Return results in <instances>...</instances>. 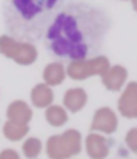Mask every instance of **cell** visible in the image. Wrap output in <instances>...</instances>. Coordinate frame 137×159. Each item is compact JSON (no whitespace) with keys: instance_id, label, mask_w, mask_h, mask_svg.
Wrapping results in <instances>:
<instances>
[{"instance_id":"obj_3","label":"cell","mask_w":137,"mask_h":159,"mask_svg":"<svg viewBox=\"0 0 137 159\" xmlns=\"http://www.w3.org/2000/svg\"><path fill=\"white\" fill-rule=\"evenodd\" d=\"M82 150V136L77 130H66L63 134L51 136L46 142V153L52 159L73 158Z\"/></svg>"},{"instance_id":"obj_19","label":"cell","mask_w":137,"mask_h":159,"mask_svg":"<svg viewBox=\"0 0 137 159\" xmlns=\"http://www.w3.org/2000/svg\"><path fill=\"white\" fill-rule=\"evenodd\" d=\"M133 6H134V9L137 11V0H133Z\"/></svg>"},{"instance_id":"obj_15","label":"cell","mask_w":137,"mask_h":159,"mask_svg":"<svg viewBox=\"0 0 137 159\" xmlns=\"http://www.w3.org/2000/svg\"><path fill=\"white\" fill-rule=\"evenodd\" d=\"M46 120L52 127H60V125H63L68 120V114H66V111L62 107L59 105L48 107V110H46Z\"/></svg>"},{"instance_id":"obj_9","label":"cell","mask_w":137,"mask_h":159,"mask_svg":"<svg viewBox=\"0 0 137 159\" xmlns=\"http://www.w3.org/2000/svg\"><path fill=\"white\" fill-rule=\"evenodd\" d=\"M86 153L90 158L102 159L106 158L109 153V145L103 136H99L95 133H91L86 136Z\"/></svg>"},{"instance_id":"obj_14","label":"cell","mask_w":137,"mask_h":159,"mask_svg":"<svg viewBox=\"0 0 137 159\" xmlns=\"http://www.w3.org/2000/svg\"><path fill=\"white\" fill-rule=\"evenodd\" d=\"M28 131H29L28 124H15V122L8 120L3 125V134L9 141H20L22 138L28 134Z\"/></svg>"},{"instance_id":"obj_4","label":"cell","mask_w":137,"mask_h":159,"mask_svg":"<svg viewBox=\"0 0 137 159\" xmlns=\"http://www.w3.org/2000/svg\"><path fill=\"white\" fill-rule=\"evenodd\" d=\"M0 53L19 65H31L37 59V50L29 42H17L9 36H0Z\"/></svg>"},{"instance_id":"obj_7","label":"cell","mask_w":137,"mask_h":159,"mask_svg":"<svg viewBox=\"0 0 137 159\" xmlns=\"http://www.w3.org/2000/svg\"><path fill=\"white\" fill-rule=\"evenodd\" d=\"M91 128L103 131L106 134H113L117 130V116H116V113L111 108H108V107L99 108L95 111V114H94Z\"/></svg>"},{"instance_id":"obj_18","label":"cell","mask_w":137,"mask_h":159,"mask_svg":"<svg viewBox=\"0 0 137 159\" xmlns=\"http://www.w3.org/2000/svg\"><path fill=\"white\" fill-rule=\"evenodd\" d=\"M19 155L14 152V150H5L0 153V159H17Z\"/></svg>"},{"instance_id":"obj_17","label":"cell","mask_w":137,"mask_h":159,"mask_svg":"<svg viewBox=\"0 0 137 159\" xmlns=\"http://www.w3.org/2000/svg\"><path fill=\"white\" fill-rule=\"evenodd\" d=\"M125 142H126L128 148H130L133 153H137V128H131V130L126 133Z\"/></svg>"},{"instance_id":"obj_16","label":"cell","mask_w":137,"mask_h":159,"mask_svg":"<svg viewBox=\"0 0 137 159\" xmlns=\"http://www.w3.org/2000/svg\"><path fill=\"white\" fill-rule=\"evenodd\" d=\"M42 152V142L37 138H29L23 144V153L26 158H37Z\"/></svg>"},{"instance_id":"obj_6","label":"cell","mask_w":137,"mask_h":159,"mask_svg":"<svg viewBox=\"0 0 137 159\" xmlns=\"http://www.w3.org/2000/svg\"><path fill=\"white\" fill-rule=\"evenodd\" d=\"M117 107L123 117L137 119V82L128 84L117 102Z\"/></svg>"},{"instance_id":"obj_1","label":"cell","mask_w":137,"mask_h":159,"mask_svg":"<svg viewBox=\"0 0 137 159\" xmlns=\"http://www.w3.org/2000/svg\"><path fill=\"white\" fill-rule=\"evenodd\" d=\"M108 30L106 17L88 5L73 3L55 14L45 36L46 47L54 56L86 59L102 43Z\"/></svg>"},{"instance_id":"obj_10","label":"cell","mask_w":137,"mask_h":159,"mask_svg":"<svg viewBox=\"0 0 137 159\" xmlns=\"http://www.w3.org/2000/svg\"><path fill=\"white\" fill-rule=\"evenodd\" d=\"M8 114V120L15 122V124H28L33 117V111L29 105L23 101H15L6 110Z\"/></svg>"},{"instance_id":"obj_11","label":"cell","mask_w":137,"mask_h":159,"mask_svg":"<svg viewBox=\"0 0 137 159\" xmlns=\"http://www.w3.org/2000/svg\"><path fill=\"white\" fill-rule=\"evenodd\" d=\"M86 99H88V96H86L85 90H82V88H73V90H68L65 93L63 104H65V107L69 111L77 113V111H80L85 107Z\"/></svg>"},{"instance_id":"obj_12","label":"cell","mask_w":137,"mask_h":159,"mask_svg":"<svg viewBox=\"0 0 137 159\" xmlns=\"http://www.w3.org/2000/svg\"><path fill=\"white\" fill-rule=\"evenodd\" d=\"M54 99V94H52V90L48 87V84H39L33 88L31 91V101L34 107L37 108H45V107H49L51 102Z\"/></svg>"},{"instance_id":"obj_5","label":"cell","mask_w":137,"mask_h":159,"mask_svg":"<svg viewBox=\"0 0 137 159\" xmlns=\"http://www.w3.org/2000/svg\"><path fill=\"white\" fill-rule=\"evenodd\" d=\"M109 70V60L105 56H97L94 59L73 60L68 66V74L74 80H83L90 76H103Z\"/></svg>"},{"instance_id":"obj_2","label":"cell","mask_w":137,"mask_h":159,"mask_svg":"<svg viewBox=\"0 0 137 159\" xmlns=\"http://www.w3.org/2000/svg\"><path fill=\"white\" fill-rule=\"evenodd\" d=\"M60 3L62 0H6L3 9L6 26L26 40L40 39Z\"/></svg>"},{"instance_id":"obj_13","label":"cell","mask_w":137,"mask_h":159,"mask_svg":"<svg viewBox=\"0 0 137 159\" xmlns=\"http://www.w3.org/2000/svg\"><path fill=\"white\" fill-rule=\"evenodd\" d=\"M65 68L62 63H49L43 71V79L48 85H59L65 80Z\"/></svg>"},{"instance_id":"obj_8","label":"cell","mask_w":137,"mask_h":159,"mask_svg":"<svg viewBox=\"0 0 137 159\" xmlns=\"http://www.w3.org/2000/svg\"><path fill=\"white\" fill-rule=\"evenodd\" d=\"M126 70L120 65H116V66H109V70L102 76V82L103 85L106 87V90H111V91H119L125 80H126Z\"/></svg>"}]
</instances>
